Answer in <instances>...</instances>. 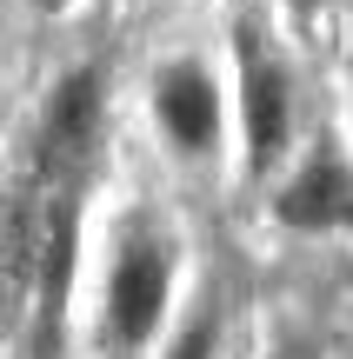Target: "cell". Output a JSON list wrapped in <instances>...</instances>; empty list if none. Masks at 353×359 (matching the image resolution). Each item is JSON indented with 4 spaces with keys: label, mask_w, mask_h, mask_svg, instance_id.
Here are the masks:
<instances>
[{
    "label": "cell",
    "mask_w": 353,
    "mask_h": 359,
    "mask_svg": "<svg viewBox=\"0 0 353 359\" xmlns=\"http://www.w3.org/2000/svg\"><path fill=\"white\" fill-rule=\"evenodd\" d=\"M274 219L280 226H300V233L353 226V167L340 160V147H314V160L280 187Z\"/></svg>",
    "instance_id": "cell-4"
},
{
    "label": "cell",
    "mask_w": 353,
    "mask_h": 359,
    "mask_svg": "<svg viewBox=\"0 0 353 359\" xmlns=\"http://www.w3.org/2000/svg\"><path fill=\"white\" fill-rule=\"evenodd\" d=\"M167 293H173V253L154 226H127L107 266V333L120 346H147L167 320Z\"/></svg>",
    "instance_id": "cell-1"
},
{
    "label": "cell",
    "mask_w": 353,
    "mask_h": 359,
    "mask_svg": "<svg viewBox=\"0 0 353 359\" xmlns=\"http://www.w3.org/2000/svg\"><path fill=\"white\" fill-rule=\"evenodd\" d=\"M274 359H314V346H280Z\"/></svg>",
    "instance_id": "cell-6"
},
{
    "label": "cell",
    "mask_w": 353,
    "mask_h": 359,
    "mask_svg": "<svg viewBox=\"0 0 353 359\" xmlns=\"http://www.w3.org/2000/svg\"><path fill=\"white\" fill-rule=\"evenodd\" d=\"M314 7H327V0H293V13H314Z\"/></svg>",
    "instance_id": "cell-8"
},
{
    "label": "cell",
    "mask_w": 353,
    "mask_h": 359,
    "mask_svg": "<svg viewBox=\"0 0 353 359\" xmlns=\"http://www.w3.org/2000/svg\"><path fill=\"white\" fill-rule=\"evenodd\" d=\"M207 346H213V313H200V326L173 339V359H207Z\"/></svg>",
    "instance_id": "cell-5"
},
{
    "label": "cell",
    "mask_w": 353,
    "mask_h": 359,
    "mask_svg": "<svg viewBox=\"0 0 353 359\" xmlns=\"http://www.w3.org/2000/svg\"><path fill=\"white\" fill-rule=\"evenodd\" d=\"M234 60H240V133H247V167L274 173L280 154L293 147V80H287L280 53L267 47V34L253 20H240Z\"/></svg>",
    "instance_id": "cell-2"
},
{
    "label": "cell",
    "mask_w": 353,
    "mask_h": 359,
    "mask_svg": "<svg viewBox=\"0 0 353 359\" xmlns=\"http://www.w3.org/2000/svg\"><path fill=\"white\" fill-rule=\"evenodd\" d=\"M34 7H40V13H67L74 0H34Z\"/></svg>",
    "instance_id": "cell-7"
},
{
    "label": "cell",
    "mask_w": 353,
    "mask_h": 359,
    "mask_svg": "<svg viewBox=\"0 0 353 359\" xmlns=\"http://www.w3.org/2000/svg\"><path fill=\"white\" fill-rule=\"evenodd\" d=\"M154 120L180 154H213L220 147V87L200 60H167L154 74Z\"/></svg>",
    "instance_id": "cell-3"
}]
</instances>
